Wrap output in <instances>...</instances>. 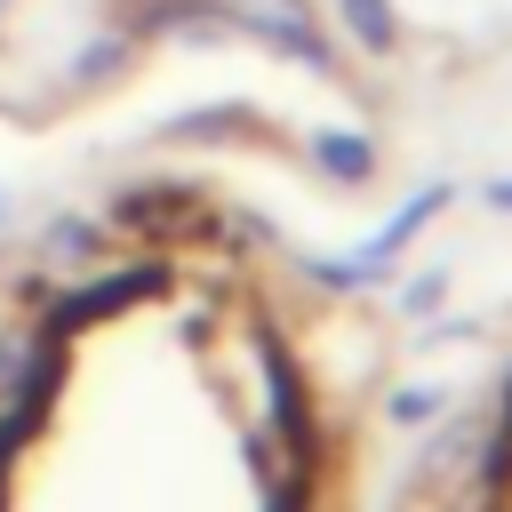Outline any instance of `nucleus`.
<instances>
[{"instance_id":"obj_7","label":"nucleus","mask_w":512,"mask_h":512,"mask_svg":"<svg viewBox=\"0 0 512 512\" xmlns=\"http://www.w3.org/2000/svg\"><path fill=\"white\" fill-rule=\"evenodd\" d=\"M336 16H344V32H352L368 56H392V48H400V16H392V0H336Z\"/></svg>"},{"instance_id":"obj_9","label":"nucleus","mask_w":512,"mask_h":512,"mask_svg":"<svg viewBox=\"0 0 512 512\" xmlns=\"http://www.w3.org/2000/svg\"><path fill=\"white\" fill-rule=\"evenodd\" d=\"M440 408H448V400H440V392L424 384V392H400V400H392V424H432Z\"/></svg>"},{"instance_id":"obj_8","label":"nucleus","mask_w":512,"mask_h":512,"mask_svg":"<svg viewBox=\"0 0 512 512\" xmlns=\"http://www.w3.org/2000/svg\"><path fill=\"white\" fill-rule=\"evenodd\" d=\"M312 152H320V168L328 176H344V184H368V168H376V152H368V136H312Z\"/></svg>"},{"instance_id":"obj_3","label":"nucleus","mask_w":512,"mask_h":512,"mask_svg":"<svg viewBox=\"0 0 512 512\" xmlns=\"http://www.w3.org/2000/svg\"><path fill=\"white\" fill-rule=\"evenodd\" d=\"M64 368H72V336H56L40 320L0 328V408H48Z\"/></svg>"},{"instance_id":"obj_11","label":"nucleus","mask_w":512,"mask_h":512,"mask_svg":"<svg viewBox=\"0 0 512 512\" xmlns=\"http://www.w3.org/2000/svg\"><path fill=\"white\" fill-rule=\"evenodd\" d=\"M440 296H448V280H440V272H432V280H416V288H408V304H416V312H424V304H440Z\"/></svg>"},{"instance_id":"obj_10","label":"nucleus","mask_w":512,"mask_h":512,"mask_svg":"<svg viewBox=\"0 0 512 512\" xmlns=\"http://www.w3.org/2000/svg\"><path fill=\"white\" fill-rule=\"evenodd\" d=\"M120 56H128V40H96V48H80V80H96V72H120Z\"/></svg>"},{"instance_id":"obj_1","label":"nucleus","mask_w":512,"mask_h":512,"mask_svg":"<svg viewBox=\"0 0 512 512\" xmlns=\"http://www.w3.org/2000/svg\"><path fill=\"white\" fill-rule=\"evenodd\" d=\"M152 288H168V264H160V256H104V264H88L80 280H64V288L48 296V320H40V328L80 336V328H96V320L128 312V304H136V296H152Z\"/></svg>"},{"instance_id":"obj_12","label":"nucleus","mask_w":512,"mask_h":512,"mask_svg":"<svg viewBox=\"0 0 512 512\" xmlns=\"http://www.w3.org/2000/svg\"><path fill=\"white\" fill-rule=\"evenodd\" d=\"M488 208H512V176H504V184H488Z\"/></svg>"},{"instance_id":"obj_2","label":"nucleus","mask_w":512,"mask_h":512,"mask_svg":"<svg viewBox=\"0 0 512 512\" xmlns=\"http://www.w3.org/2000/svg\"><path fill=\"white\" fill-rule=\"evenodd\" d=\"M232 400H240L248 432L256 424H304V384H296L288 352L264 328H240L232 336Z\"/></svg>"},{"instance_id":"obj_4","label":"nucleus","mask_w":512,"mask_h":512,"mask_svg":"<svg viewBox=\"0 0 512 512\" xmlns=\"http://www.w3.org/2000/svg\"><path fill=\"white\" fill-rule=\"evenodd\" d=\"M216 16H224L240 40H264V48H280V56H304V64H320V72H336V48H328L312 0H216Z\"/></svg>"},{"instance_id":"obj_5","label":"nucleus","mask_w":512,"mask_h":512,"mask_svg":"<svg viewBox=\"0 0 512 512\" xmlns=\"http://www.w3.org/2000/svg\"><path fill=\"white\" fill-rule=\"evenodd\" d=\"M88 264H104V224L96 216H56L40 240H32V280H80Z\"/></svg>"},{"instance_id":"obj_6","label":"nucleus","mask_w":512,"mask_h":512,"mask_svg":"<svg viewBox=\"0 0 512 512\" xmlns=\"http://www.w3.org/2000/svg\"><path fill=\"white\" fill-rule=\"evenodd\" d=\"M184 216V192L176 184H128L120 200H112V224H128V232H160V224H176Z\"/></svg>"}]
</instances>
